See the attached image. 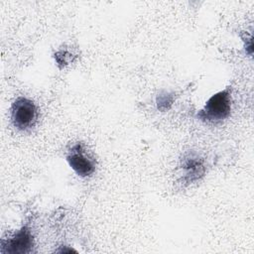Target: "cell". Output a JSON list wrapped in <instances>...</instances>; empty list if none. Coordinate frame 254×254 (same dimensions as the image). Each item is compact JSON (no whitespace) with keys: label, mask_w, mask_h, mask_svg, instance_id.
Masks as SVG:
<instances>
[{"label":"cell","mask_w":254,"mask_h":254,"mask_svg":"<svg viewBox=\"0 0 254 254\" xmlns=\"http://www.w3.org/2000/svg\"><path fill=\"white\" fill-rule=\"evenodd\" d=\"M182 181L186 184H191L200 180L206 171L204 161L194 152L187 153L181 160Z\"/></svg>","instance_id":"obj_5"},{"label":"cell","mask_w":254,"mask_h":254,"mask_svg":"<svg viewBox=\"0 0 254 254\" xmlns=\"http://www.w3.org/2000/svg\"><path fill=\"white\" fill-rule=\"evenodd\" d=\"M38 114L36 103L27 97L19 96L11 105V121L20 131L32 128L37 122Z\"/></svg>","instance_id":"obj_2"},{"label":"cell","mask_w":254,"mask_h":254,"mask_svg":"<svg viewBox=\"0 0 254 254\" xmlns=\"http://www.w3.org/2000/svg\"><path fill=\"white\" fill-rule=\"evenodd\" d=\"M173 102V96L170 93L167 92H162L158 95L157 97V106L158 109L165 111L170 108L171 104Z\"/></svg>","instance_id":"obj_6"},{"label":"cell","mask_w":254,"mask_h":254,"mask_svg":"<svg viewBox=\"0 0 254 254\" xmlns=\"http://www.w3.org/2000/svg\"><path fill=\"white\" fill-rule=\"evenodd\" d=\"M231 111V88L225 87L205 102L204 106L197 111L195 117L207 124H218L230 115Z\"/></svg>","instance_id":"obj_1"},{"label":"cell","mask_w":254,"mask_h":254,"mask_svg":"<svg viewBox=\"0 0 254 254\" xmlns=\"http://www.w3.org/2000/svg\"><path fill=\"white\" fill-rule=\"evenodd\" d=\"M34 238L30 228L27 225L22 226L13 236L1 241V253L9 254H27L32 252Z\"/></svg>","instance_id":"obj_4"},{"label":"cell","mask_w":254,"mask_h":254,"mask_svg":"<svg viewBox=\"0 0 254 254\" xmlns=\"http://www.w3.org/2000/svg\"><path fill=\"white\" fill-rule=\"evenodd\" d=\"M70 168L79 177H88L95 171V160L87 153L81 142L73 144L65 155Z\"/></svg>","instance_id":"obj_3"}]
</instances>
